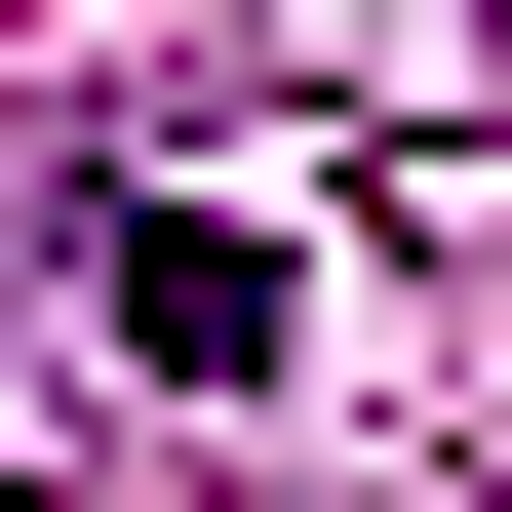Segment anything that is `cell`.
Returning a JSON list of instances; mask_svg holds the SVG:
<instances>
[{"mask_svg":"<svg viewBox=\"0 0 512 512\" xmlns=\"http://www.w3.org/2000/svg\"><path fill=\"white\" fill-rule=\"evenodd\" d=\"M79 276H119V355H158V394H276V355H316V276H276L237 197H119Z\"/></svg>","mask_w":512,"mask_h":512,"instance_id":"1","label":"cell"},{"mask_svg":"<svg viewBox=\"0 0 512 512\" xmlns=\"http://www.w3.org/2000/svg\"><path fill=\"white\" fill-rule=\"evenodd\" d=\"M0 512H40V473H0Z\"/></svg>","mask_w":512,"mask_h":512,"instance_id":"2","label":"cell"}]
</instances>
